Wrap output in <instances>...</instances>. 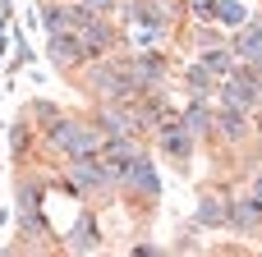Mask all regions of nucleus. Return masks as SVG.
<instances>
[{"label": "nucleus", "instance_id": "1", "mask_svg": "<svg viewBox=\"0 0 262 257\" xmlns=\"http://www.w3.org/2000/svg\"><path fill=\"white\" fill-rule=\"evenodd\" d=\"M69 175H74L78 184H88V189H106V184L115 179V166H111L106 156H74Z\"/></svg>", "mask_w": 262, "mask_h": 257}, {"label": "nucleus", "instance_id": "2", "mask_svg": "<svg viewBox=\"0 0 262 257\" xmlns=\"http://www.w3.org/2000/svg\"><path fill=\"white\" fill-rule=\"evenodd\" d=\"M88 87L101 92V97H134V87H129V78L120 74V64H97V69H88Z\"/></svg>", "mask_w": 262, "mask_h": 257}, {"label": "nucleus", "instance_id": "3", "mask_svg": "<svg viewBox=\"0 0 262 257\" xmlns=\"http://www.w3.org/2000/svg\"><path fill=\"white\" fill-rule=\"evenodd\" d=\"M120 175H124V184H129V189H138L143 198H161V179H157V170H152L143 156H134Z\"/></svg>", "mask_w": 262, "mask_h": 257}, {"label": "nucleus", "instance_id": "4", "mask_svg": "<svg viewBox=\"0 0 262 257\" xmlns=\"http://www.w3.org/2000/svg\"><path fill=\"white\" fill-rule=\"evenodd\" d=\"M64 152H69V156H101V138H97V129H83V124H74V129H69V143H64Z\"/></svg>", "mask_w": 262, "mask_h": 257}, {"label": "nucleus", "instance_id": "5", "mask_svg": "<svg viewBox=\"0 0 262 257\" xmlns=\"http://www.w3.org/2000/svg\"><path fill=\"white\" fill-rule=\"evenodd\" d=\"M235 55L244 64H262V23H244V32L235 41Z\"/></svg>", "mask_w": 262, "mask_h": 257}, {"label": "nucleus", "instance_id": "6", "mask_svg": "<svg viewBox=\"0 0 262 257\" xmlns=\"http://www.w3.org/2000/svg\"><path fill=\"white\" fill-rule=\"evenodd\" d=\"M226 221H230L235 230H253V225L262 221L258 198H239V202H230V207H226Z\"/></svg>", "mask_w": 262, "mask_h": 257}, {"label": "nucleus", "instance_id": "7", "mask_svg": "<svg viewBox=\"0 0 262 257\" xmlns=\"http://www.w3.org/2000/svg\"><path fill=\"white\" fill-rule=\"evenodd\" d=\"M51 60H55V64H78V60H83L78 37H74V32H51Z\"/></svg>", "mask_w": 262, "mask_h": 257}, {"label": "nucleus", "instance_id": "8", "mask_svg": "<svg viewBox=\"0 0 262 257\" xmlns=\"http://www.w3.org/2000/svg\"><path fill=\"white\" fill-rule=\"evenodd\" d=\"M212 124H216V115H212V110H207V101L198 97V101H193V106L184 110V129H189V133L198 138V133H212Z\"/></svg>", "mask_w": 262, "mask_h": 257}, {"label": "nucleus", "instance_id": "9", "mask_svg": "<svg viewBox=\"0 0 262 257\" xmlns=\"http://www.w3.org/2000/svg\"><path fill=\"white\" fill-rule=\"evenodd\" d=\"M101 156H106V161L115 166V175H120V170H124V166H129V161L138 156V147L129 143V133H120L115 143H106V147H101Z\"/></svg>", "mask_w": 262, "mask_h": 257}, {"label": "nucleus", "instance_id": "10", "mask_svg": "<svg viewBox=\"0 0 262 257\" xmlns=\"http://www.w3.org/2000/svg\"><path fill=\"white\" fill-rule=\"evenodd\" d=\"M97 124H106V133H115V138L138 129V124H134V115H124V110H115V106H101V110H97Z\"/></svg>", "mask_w": 262, "mask_h": 257}, {"label": "nucleus", "instance_id": "11", "mask_svg": "<svg viewBox=\"0 0 262 257\" xmlns=\"http://www.w3.org/2000/svg\"><path fill=\"white\" fill-rule=\"evenodd\" d=\"M97 244H101V235H97L92 216H83V221L74 225V235H69V248H74V253H92Z\"/></svg>", "mask_w": 262, "mask_h": 257}, {"label": "nucleus", "instance_id": "12", "mask_svg": "<svg viewBox=\"0 0 262 257\" xmlns=\"http://www.w3.org/2000/svg\"><path fill=\"white\" fill-rule=\"evenodd\" d=\"M216 124H221V138H226V143H244V133H249V120H244L239 110H226Z\"/></svg>", "mask_w": 262, "mask_h": 257}, {"label": "nucleus", "instance_id": "13", "mask_svg": "<svg viewBox=\"0 0 262 257\" xmlns=\"http://www.w3.org/2000/svg\"><path fill=\"white\" fill-rule=\"evenodd\" d=\"M193 221H198V225H221V221H226V202H221V198H203L198 212H193Z\"/></svg>", "mask_w": 262, "mask_h": 257}, {"label": "nucleus", "instance_id": "14", "mask_svg": "<svg viewBox=\"0 0 262 257\" xmlns=\"http://www.w3.org/2000/svg\"><path fill=\"white\" fill-rule=\"evenodd\" d=\"M216 18H221L226 28H244V23H249V14H244L239 0H216Z\"/></svg>", "mask_w": 262, "mask_h": 257}, {"label": "nucleus", "instance_id": "15", "mask_svg": "<svg viewBox=\"0 0 262 257\" xmlns=\"http://www.w3.org/2000/svg\"><path fill=\"white\" fill-rule=\"evenodd\" d=\"M46 32H74V9L46 5Z\"/></svg>", "mask_w": 262, "mask_h": 257}, {"label": "nucleus", "instance_id": "16", "mask_svg": "<svg viewBox=\"0 0 262 257\" xmlns=\"http://www.w3.org/2000/svg\"><path fill=\"white\" fill-rule=\"evenodd\" d=\"M189 87H193L198 97H207V92H216V74H212L207 64H193V69H189Z\"/></svg>", "mask_w": 262, "mask_h": 257}, {"label": "nucleus", "instance_id": "17", "mask_svg": "<svg viewBox=\"0 0 262 257\" xmlns=\"http://www.w3.org/2000/svg\"><path fill=\"white\" fill-rule=\"evenodd\" d=\"M203 64H207L212 74H235V69H230V51H221V46H212V51L203 55Z\"/></svg>", "mask_w": 262, "mask_h": 257}, {"label": "nucleus", "instance_id": "18", "mask_svg": "<svg viewBox=\"0 0 262 257\" xmlns=\"http://www.w3.org/2000/svg\"><path fill=\"white\" fill-rule=\"evenodd\" d=\"M189 9H193L198 18H212V14H216V0H189Z\"/></svg>", "mask_w": 262, "mask_h": 257}, {"label": "nucleus", "instance_id": "19", "mask_svg": "<svg viewBox=\"0 0 262 257\" xmlns=\"http://www.w3.org/2000/svg\"><path fill=\"white\" fill-rule=\"evenodd\" d=\"M115 0H83V9H92V14H101V9H111Z\"/></svg>", "mask_w": 262, "mask_h": 257}, {"label": "nucleus", "instance_id": "20", "mask_svg": "<svg viewBox=\"0 0 262 257\" xmlns=\"http://www.w3.org/2000/svg\"><path fill=\"white\" fill-rule=\"evenodd\" d=\"M253 198H258V207H262V179H258V184H253Z\"/></svg>", "mask_w": 262, "mask_h": 257}, {"label": "nucleus", "instance_id": "21", "mask_svg": "<svg viewBox=\"0 0 262 257\" xmlns=\"http://www.w3.org/2000/svg\"><path fill=\"white\" fill-rule=\"evenodd\" d=\"M170 5H175V0H170Z\"/></svg>", "mask_w": 262, "mask_h": 257}]
</instances>
